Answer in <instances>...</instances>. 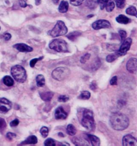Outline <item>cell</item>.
I'll use <instances>...</instances> for the list:
<instances>
[{
	"mask_svg": "<svg viewBox=\"0 0 137 146\" xmlns=\"http://www.w3.org/2000/svg\"><path fill=\"white\" fill-rule=\"evenodd\" d=\"M112 128L116 131H123L128 128L130 124L128 117L120 112L113 113L110 117Z\"/></svg>",
	"mask_w": 137,
	"mask_h": 146,
	"instance_id": "1",
	"label": "cell"
},
{
	"mask_svg": "<svg viewBox=\"0 0 137 146\" xmlns=\"http://www.w3.org/2000/svg\"><path fill=\"white\" fill-rule=\"evenodd\" d=\"M81 125L89 131L95 129V124L93 112L88 109H84L82 112V117L80 120Z\"/></svg>",
	"mask_w": 137,
	"mask_h": 146,
	"instance_id": "2",
	"label": "cell"
},
{
	"mask_svg": "<svg viewBox=\"0 0 137 146\" xmlns=\"http://www.w3.org/2000/svg\"><path fill=\"white\" fill-rule=\"evenodd\" d=\"M11 74L16 82H24L27 79V74L25 69L22 66L16 65L11 69Z\"/></svg>",
	"mask_w": 137,
	"mask_h": 146,
	"instance_id": "3",
	"label": "cell"
},
{
	"mask_svg": "<svg viewBox=\"0 0 137 146\" xmlns=\"http://www.w3.org/2000/svg\"><path fill=\"white\" fill-rule=\"evenodd\" d=\"M68 33V28L65 23L62 21H57L55 25L51 30L48 32V35L53 38L58 37L66 35Z\"/></svg>",
	"mask_w": 137,
	"mask_h": 146,
	"instance_id": "4",
	"label": "cell"
},
{
	"mask_svg": "<svg viewBox=\"0 0 137 146\" xmlns=\"http://www.w3.org/2000/svg\"><path fill=\"white\" fill-rule=\"evenodd\" d=\"M49 47L52 50L59 52H68V45L64 40L54 39L49 44Z\"/></svg>",
	"mask_w": 137,
	"mask_h": 146,
	"instance_id": "5",
	"label": "cell"
},
{
	"mask_svg": "<svg viewBox=\"0 0 137 146\" xmlns=\"http://www.w3.org/2000/svg\"><path fill=\"white\" fill-rule=\"evenodd\" d=\"M70 73V70L68 68L59 67L53 70L51 73V76L56 80L61 82L68 77Z\"/></svg>",
	"mask_w": 137,
	"mask_h": 146,
	"instance_id": "6",
	"label": "cell"
},
{
	"mask_svg": "<svg viewBox=\"0 0 137 146\" xmlns=\"http://www.w3.org/2000/svg\"><path fill=\"white\" fill-rule=\"evenodd\" d=\"M132 42V40L130 38L124 40V41L122 42V44L120 46V48L117 50V52L120 56H124L127 53L131 47Z\"/></svg>",
	"mask_w": 137,
	"mask_h": 146,
	"instance_id": "7",
	"label": "cell"
},
{
	"mask_svg": "<svg viewBox=\"0 0 137 146\" xmlns=\"http://www.w3.org/2000/svg\"><path fill=\"white\" fill-rule=\"evenodd\" d=\"M12 108V103L6 98L0 99V113H5L10 110Z\"/></svg>",
	"mask_w": 137,
	"mask_h": 146,
	"instance_id": "8",
	"label": "cell"
},
{
	"mask_svg": "<svg viewBox=\"0 0 137 146\" xmlns=\"http://www.w3.org/2000/svg\"><path fill=\"white\" fill-rule=\"evenodd\" d=\"M92 28L95 30H98L102 29H109L111 27V24L110 22L107 20L101 19L92 24Z\"/></svg>",
	"mask_w": 137,
	"mask_h": 146,
	"instance_id": "9",
	"label": "cell"
},
{
	"mask_svg": "<svg viewBox=\"0 0 137 146\" xmlns=\"http://www.w3.org/2000/svg\"><path fill=\"white\" fill-rule=\"evenodd\" d=\"M126 69L130 73H137V60L136 58H131L126 63Z\"/></svg>",
	"mask_w": 137,
	"mask_h": 146,
	"instance_id": "10",
	"label": "cell"
},
{
	"mask_svg": "<svg viewBox=\"0 0 137 146\" xmlns=\"http://www.w3.org/2000/svg\"><path fill=\"white\" fill-rule=\"evenodd\" d=\"M123 145L124 146H137V139L130 134H127L125 135L123 140Z\"/></svg>",
	"mask_w": 137,
	"mask_h": 146,
	"instance_id": "11",
	"label": "cell"
},
{
	"mask_svg": "<svg viewBox=\"0 0 137 146\" xmlns=\"http://www.w3.org/2000/svg\"><path fill=\"white\" fill-rule=\"evenodd\" d=\"M17 50L21 52H30L33 51V49L26 44L23 43H17L13 46Z\"/></svg>",
	"mask_w": 137,
	"mask_h": 146,
	"instance_id": "12",
	"label": "cell"
},
{
	"mask_svg": "<svg viewBox=\"0 0 137 146\" xmlns=\"http://www.w3.org/2000/svg\"><path fill=\"white\" fill-rule=\"evenodd\" d=\"M55 117L56 119H65L68 117V113L62 107H59L55 110Z\"/></svg>",
	"mask_w": 137,
	"mask_h": 146,
	"instance_id": "13",
	"label": "cell"
},
{
	"mask_svg": "<svg viewBox=\"0 0 137 146\" xmlns=\"http://www.w3.org/2000/svg\"><path fill=\"white\" fill-rule=\"evenodd\" d=\"M38 143V138L35 135H31L21 143V145H35Z\"/></svg>",
	"mask_w": 137,
	"mask_h": 146,
	"instance_id": "14",
	"label": "cell"
},
{
	"mask_svg": "<svg viewBox=\"0 0 137 146\" xmlns=\"http://www.w3.org/2000/svg\"><path fill=\"white\" fill-rule=\"evenodd\" d=\"M87 138L92 146H98L100 145V140L96 136L92 134H87Z\"/></svg>",
	"mask_w": 137,
	"mask_h": 146,
	"instance_id": "15",
	"label": "cell"
},
{
	"mask_svg": "<svg viewBox=\"0 0 137 146\" xmlns=\"http://www.w3.org/2000/svg\"><path fill=\"white\" fill-rule=\"evenodd\" d=\"M40 96L43 101L45 102H49L51 100L54 96V93L51 92H41L40 93Z\"/></svg>",
	"mask_w": 137,
	"mask_h": 146,
	"instance_id": "16",
	"label": "cell"
},
{
	"mask_svg": "<svg viewBox=\"0 0 137 146\" xmlns=\"http://www.w3.org/2000/svg\"><path fill=\"white\" fill-rule=\"evenodd\" d=\"M116 21L117 23L122 24H128L131 22L130 19L123 15H120L118 17H117L116 18Z\"/></svg>",
	"mask_w": 137,
	"mask_h": 146,
	"instance_id": "17",
	"label": "cell"
},
{
	"mask_svg": "<svg viewBox=\"0 0 137 146\" xmlns=\"http://www.w3.org/2000/svg\"><path fill=\"white\" fill-rule=\"evenodd\" d=\"M68 3L67 1H62L60 3L59 7V11L61 13H65L68 11Z\"/></svg>",
	"mask_w": 137,
	"mask_h": 146,
	"instance_id": "18",
	"label": "cell"
},
{
	"mask_svg": "<svg viewBox=\"0 0 137 146\" xmlns=\"http://www.w3.org/2000/svg\"><path fill=\"white\" fill-rule=\"evenodd\" d=\"M72 142L77 146H88V143L86 141L84 140V139H81V138H79V137H74L73 138Z\"/></svg>",
	"mask_w": 137,
	"mask_h": 146,
	"instance_id": "19",
	"label": "cell"
},
{
	"mask_svg": "<svg viewBox=\"0 0 137 146\" xmlns=\"http://www.w3.org/2000/svg\"><path fill=\"white\" fill-rule=\"evenodd\" d=\"M37 85L39 87H42L45 85L46 80L44 76L42 74H39L36 77Z\"/></svg>",
	"mask_w": 137,
	"mask_h": 146,
	"instance_id": "20",
	"label": "cell"
},
{
	"mask_svg": "<svg viewBox=\"0 0 137 146\" xmlns=\"http://www.w3.org/2000/svg\"><path fill=\"white\" fill-rule=\"evenodd\" d=\"M81 35V33L79 32V31H74L70 33H69L68 35H67V37L70 40L74 41H75L76 39L80 36Z\"/></svg>",
	"mask_w": 137,
	"mask_h": 146,
	"instance_id": "21",
	"label": "cell"
},
{
	"mask_svg": "<svg viewBox=\"0 0 137 146\" xmlns=\"http://www.w3.org/2000/svg\"><path fill=\"white\" fill-rule=\"evenodd\" d=\"M3 82L4 85L8 87H11L14 85V81L13 78L9 76H6L3 78Z\"/></svg>",
	"mask_w": 137,
	"mask_h": 146,
	"instance_id": "22",
	"label": "cell"
},
{
	"mask_svg": "<svg viewBox=\"0 0 137 146\" xmlns=\"http://www.w3.org/2000/svg\"><path fill=\"white\" fill-rule=\"evenodd\" d=\"M119 57H120V55L116 51L115 53L110 54L106 57V61L108 63H111L117 60Z\"/></svg>",
	"mask_w": 137,
	"mask_h": 146,
	"instance_id": "23",
	"label": "cell"
},
{
	"mask_svg": "<svg viewBox=\"0 0 137 146\" xmlns=\"http://www.w3.org/2000/svg\"><path fill=\"white\" fill-rule=\"evenodd\" d=\"M67 132L71 136H74L77 133V129L72 124H68L67 127Z\"/></svg>",
	"mask_w": 137,
	"mask_h": 146,
	"instance_id": "24",
	"label": "cell"
},
{
	"mask_svg": "<svg viewBox=\"0 0 137 146\" xmlns=\"http://www.w3.org/2000/svg\"><path fill=\"white\" fill-rule=\"evenodd\" d=\"M126 13L131 16L137 17V9L135 7L131 6L126 10Z\"/></svg>",
	"mask_w": 137,
	"mask_h": 146,
	"instance_id": "25",
	"label": "cell"
},
{
	"mask_svg": "<svg viewBox=\"0 0 137 146\" xmlns=\"http://www.w3.org/2000/svg\"><path fill=\"white\" fill-rule=\"evenodd\" d=\"M86 5L90 9H94L97 7V2L95 0H87Z\"/></svg>",
	"mask_w": 137,
	"mask_h": 146,
	"instance_id": "26",
	"label": "cell"
},
{
	"mask_svg": "<svg viewBox=\"0 0 137 146\" xmlns=\"http://www.w3.org/2000/svg\"><path fill=\"white\" fill-rule=\"evenodd\" d=\"M115 7V5L114 2L112 1L109 0L105 8H106V11L107 12L110 13L111 11H112V10L114 9Z\"/></svg>",
	"mask_w": 137,
	"mask_h": 146,
	"instance_id": "27",
	"label": "cell"
},
{
	"mask_svg": "<svg viewBox=\"0 0 137 146\" xmlns=\"http://www.w3.org/2000/svg\"><path fill=\"white\" fill-rule=\"evenodd\" d=\"M90 93L88 91H82L81 92L79 96V99H81V100H87L90 99Z\"/></svg>",
	"mask_w": 137,
	"mask_h": 146,
	"instance_id": "28",
	"label": "cell"
},
{
	"mask_svg": "<svg viewBox=\"0 0 137 146\" xmlns=\"http://www.w3.org/2000/svg\"><path fill=\"white\" fill-rule=\"evenodd\" d=\"M101 61L98 58H96V59L94 61L93 64L92 65L91 69L93 70V71H96L101 66Z\"/></svg>",
	"mask_w": 137,
	"mask_h": 146,
	"instance_id": "29",
	"label": "cell"
},
{
	"mask_svg": "<svg viewBox=\"0 0 137 146\" xmlns=\"http://www.w3.org/2000/svg\"><path fill=\"white\" fill-rule=\"evenodd\" d=\"M40 132L41 133L42 137L43 138H46L48 137V133H49V129L46 126H43L41 127V129H40Z\"/></svg>",
	"mask_w": 137,
	"mask_h": 146,
	"instance_id": "30",
	"label": "cell"
},
{
	"mask_svg": "<svg viewBox=\"0 0 137 146\" xmlns=\"http://www.w3.org/2000/svg\"><path fill=\"white\" fill-rule=\"evenodd\" d=\"M117 8L120 9L124 8L125 5V0H114Z\"/></svg>",
	"mask_w": 137,
	"mask_h": 146,
	"instance_id": "31",
	"label": "cell"
},
{
	"mask_svg": "<svg viewBox=\"0 0 137 146\" xmlns=\"http://www.w3.org/2000/svg\"><path fill=\"white\" fill-rule=\"evenodd\" d=\"M44 145L47 146H56V142L51 138H48L44 142Z\"/></svg>",
	"mask_w": 137,
	"mask_h": 146,
	"instance_id": "32",
	"label": "cell"
},
{
	"mask_svg": "<svg viewBox=\"0 0 137 146\" xmlns=\"http://www.w3.org/2000/svg\"><path fill=\"white\" fill-rule=\"evenodd\" d=\"M109 0H97V3L100 7L101 10H103L106 7Z\"/></svg>",
	"mask_w": 137,
	"mask_h": 146,
	"instance_id": "33",
	"label": "cell"
},
{
	"mask_svg": "<svg viewBox=\"0 0 137 146\" xmlns=\"http://www.w3.org/2000/svg\"><path fill=\"white\" fill-rule=\"evenodd\" d=\"M43 58V57L41 56V57H39V58L32 59V60L30 61V66H31V68H34V66H35V65L36 64V63H37L38 61H39V60H42Z\"/></svg>",
	"mask_w": 137,
	"mask_h": 146,
	"instance_id": "34",
	"label": "cell"
},
{
	"mask_svg": "<svg viewBox=\"0 0 137 146\" xmlns=\"http://www.w3.org/2000/svg\"><path fill=\"white\" fill-rule=\"evenodd\" d=\"M90 54L89 53H87L84 55L82 56L80 58V62L82 64H85L86 62L90 59Z\"/></svg>",
	"mask_w": 137,
	"mask_h": 146,
	"instance_id": "35",
	"label": "cell"
},
{
	"mask_svg": "<svg viewBox=\"0 0 137 146\" xmlns=\"http://www.w3.org/2000/svg\"><path fill=\"white\" fill-rule=\"evenodd\" d=\"M118 33H119L120 37V41L122 42L124 41V40L126 39V38L127 36V33L125 31L120 30L118 32Z\"/></svg>",
	"mask_w": 137,
	"mask_h": 146,
	"instance_id": "36",
	"label": "cell"
},
{
	"mask_svg": "<svg viewBox=\"0 0 137 146\" xmlns=\"http://www.w3.org/2000/svg\"><path fill=\"white\" fill-rule=\"evenodd\" d=\"M69 100V97L65 95H60L58 98V101L60 102H66Z\"/></svg>",
	"mask_w": 137,
	"mask_h": 146,
	"instance_id": "37",
	"label": "cell"
},
{
	"mask_svg": "<svg viewBox=\"0 0 137 146\" xmlns=\"http://www.w3.org/2000/svg\"><path fill=\"white\" fill-rule=\"evenodd\" d=\"M7 127V123L3 118H0V131H4Z\"/></svg>",
	"mask_w": 137,
	"mask_h": 146,
	"instance_id": "38",
	"label": "cell"
},
{
	"mask_svg": "<svg viewBox=\"0 0 137 146\" xmlns=\"http://www.w3.org/2000/svg\"><path fill=\"white\" fill-rule=\"evenodd\" d=\"M84 0H70V2L74 6H79L81 5Z\"/></svg>",
	"mask_w": 137,
	"mask_h": 146,
	"instance_id": "39",
	"label": "cell"
},
{
	"mask_svg": "<svg viewBox=\"0 0 137 146\" xmlns=\"http://www.w3.org/2000/svg\"><path fill=\"white\" fill-rule=\"evenodd\" d=\"M107 49L109 51H117V48L116 47V45L115 44H108L107 45Z\"/></svg>",
	"mask_w": 137,
	"mask_h": 146,
	"instance_id": "40",
	"label": "cell"
},
{
	"mask_svg": "<svg viewBox=\"0 0 137 146\" xmlns=\"http://www.w3.org/2000/svg\"><path fill=\"white\" fill-rule=\"evenodd\" d=\"M16 136L17 135L15 133H12V132H8L6 135V137H7V139L9 140H12L14 138L16 137Z\"/></svg>",
	"mask_w": 137,
	"mask_h": 146,
	"instance_id": "41",
	"label": "cell"
},
{
	"mask_svg": "<svg viewBox=\"0 0 137 146\" xmlns=\"http://www.w3.org/2000/svg\"><path fill=\"white\" fill-rule=\"evenodd\" d=\"M110 84L112 86L117 85V76H114L112 78L110 81Z\"/></svg>",
	"mask_w": 137,
	"mask_h": 146,
	"instance_id": "42",
	"label": "cell"
},
{
	"mask_svg": "<svg viewBox=\"0 0 137 146\" xmlns=\"http://www.w3.org/2000/svg\"><path fill=\"white\" fill-rule=\"evenodd\" d=\"M19 123V120L18 119H15L10 122V125L11 127H16L18 125Z\"/></svg>",
	"mask_w": 137,
	"mask_h": 146,
	"instance_id": "43",
	"label": "cell"
},
{
	"mask_svg": "<svg viewBox=\"0 0 137 146\" xmlns=\"http://www.w3.org/2000/svg\"><path fill=\"white\" fill-rule=\"evenodd\" d=\"M19 3L20 6L22 8H25L27 6V5L25 0H19Z\"/></svg>",
	"mask_w": 137,
	"mask_h": 146,
	"instance_id": "44",
	"label": "cell"
},
{
	"mask_svg": "<svg viewBox=\"0 0 137 146\" xmlns=\"http://www.w3.org/2000/svg\"><path fill=\"white\" fill-rule=\"evenodd\" d=\"M3 39L6 40V41H8L9 40H10L11 38V35H10V33H5L3 36Z\"/></svg>",
	"mask_w": 137,
	"mask_h": 146,
	"instance_id": "45",
	"label": "cell"
},
{
	"mask_svg": "<svg viewBox=\"0 0 137 146\" xmlns=\"http://www.w3.org/2000/svg\"><path fill=\"white\" fill-rule=\"evenodd\" d=\"M90 88L92 90H95L97 88V86H96V82L93 81L91 83V84L90 85Z\"/></svg>",
	"mask_w": 137,
	"mask_h": 146,
	"instance_id": "46",
	"label": "cell"
},
{
	"mask_svg": "<svg viewBox=\"0 0 137 146\" xmlns=\"http://www.w3.org/2000/svg\"><path fill=\"white\" fill-rule=\"evenodd\" d=\"M41 0H35V5H39L41 4Z\"/></svg>",
	"mask_w": 137,
	"mask_h": 146,
	"instance_id": "47",
	"label": "cell"
},
{
	"mask_svg": "<svg viewBox=\"0 0 137 146\" xmlns=\"http://www.w3.org/2000/svg\"><path fill=\"white\" fill-rule=\"evenodd\" d=\"M59 135L60 136V137H64V134L62 133V132H60V133H59Z\"/></svg>",
	"mask_w": 137,
	"mask_h": 146,
	"instance_id": "48",
	"label": "cell"
},
{
	"mask_svg": "<svg viewBox=\"0 0 137 146\" xmlns=\"http://www.w3.org/2000/svg\"><path fill=\"white\" fill-rule=\"evenodd\" d=\"M53 2L54 3H55V4H57L59 2V0H53Z\"/></svg>",
	"mask_w": 137,
	"mask_h": 146,
	"instance_id": "49",
	"label": "cell"
},
{
	"mask_svg": "<svg viewBox=\"0 0 137 146\" xmlns=\"http://www.w3.org/2000/svg\"><path fill=\"white\" fill-rule=\"evenodd\" d=\"M93 16H94V15H89V16H87V17L91 18L92 17H93Z\"/></svg>",
	"mask_w": 137,
	"mask_h": 146,
	"instance_id": "50",
	"label": "cell"
},
{
	"mask_svg": "<svg viewBox=\"0 0 137 146\" xmlns=\"http://www.w3.org/2000/svg\"><path fill=\"white\" fill-rule=\"evenodd\" d=\"M0 30H1V27H0Z\"/></svg>",
	"mask_w": 137,
	"mask_h": 146,
	"instance_id": "51",
	"label": "cell"
}]
</instances>
